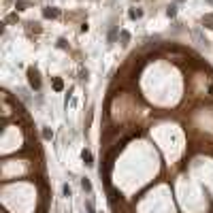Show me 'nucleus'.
I'll list each match as a JSON object with an SVG mask.
<instances>
[{
  "label": "nucleus",
  "instance_id": "f03ea898",
  "mask_svg": "<svg viewBox=\"0 0 213 213\" xmlns=\"http://www.w3.org/2000/svg\"><path fill=\"white\" fill-rule=\"evenodd\" d=\"M43 15H45V17H58V15H60V11H58V9H51V6H47L45 11H43Z\"/></svg>",
  "mask_w": 213,
  "mask_h": 213
},
{
  "label": "nucleus",
  "instance_id": "20e7f679",
  "mask_svg": "<svg viewBox=\"0 0 213 213\" xmlns=\"http://www.w3.org/2000/svg\"><path fill=\"white\" fill-rule=\"evenodd\" d=\"M62 87H64L62 79H53V90H56V92H62Z\"/></svg>",
  "mask_w": 213,
  "mask_h": 213
},
{
  "label": "nucleus",
  "instance_id": "6e6552de",
  "mask_svg": "<svg viewBox=\"0 0 213 213\" xmlns=\"http://www.w3.org/2000/svg\"><path fill=\"white\" fill-rule=\"evenodd\" d=\"M202 24H211L209 28H213V15H205V19H202Z\"/></svg>",
  "mask_w": 213,
  "mask_h": 213
},
{
  "label": "nucleus",
  "instance_id": "7ed1b4c3",
  "mask_svg": "<svg viewBox=\"0 0 213 213\" xmlns=\"http://www.w3.org/2000/svg\"><path fill=\"white\" fill-rule=\"evenodd\" d=\"M81 158H83V162L87 164V166H92L94 162H92V154L90 152H85V149H83V154H81Z\"/></svg>",
  "mask_w": 213,
  "mask_h": 213
},
{
  "label": "nucleus",
  "instance_id": "423d86ee",
  "mask_svg": "<svg viewBox=\"0 0 213 213\" xmlns=\"http://www.w3.org/2000/svg\"><path fill=\"white\" fill-rule=\"evenodd\" d=\"M119 36H122V41H124V43H128V41H130V32L122 30V32H119Z\"/></svg>",
  "mask_w": 213,
  "mask_h": 213
},
{
  "label": "nucleus",
  "instance_id": "39448f33",
  "mask_svg": "<svg viewBox=\"0 0 213 213\" xmlns=\"http://www.w3.org/2000/svg\"><path fill=\"white\" fill-rule=\"evenodd\" d=\"M81 188H83L85 192H90V190H92V183L87 181V179H81Z\"/></svg>",
  "mask_w": 213,
  "mask_h": 213
},
{
  "label": "nucleus",
  "instance_id": "f257e3e1",
  "mask_svg": "<svg viewBox=\"0 0 213 213\" xmlns=\"http://www.w3.org/2000/svg\"><path fill=\"white\" fill-rule=\"evenodd\" d=\"M28 81H30V85L34 87V90H41V79H39V73L34 68L28 70Z\"/></svg>",
  "mask_w": 213,
  "mask_h": 213
},
{
  "label": "nucleus",
  "instance_id": "0eeeda50",
  "mask_svg": "<svg viewBox=\"0 0 213 213\" xmlns=\"http://www.w3.org/2000/svg\"><path fill=\"white\" fill-rule=\"evenodd\" d=\"M141 15H143V13H141V11H134V9H132V11L128 13V17H130V19H137V17H141Z\"/></svg>",
  "mask_w": 213,
  "mask_h": 213
},
{
  "label": "nucleus",
  "instance_id": "9b49d317",
  "mask_svg": "<svg viewBox=\"0 0 213 213\" xmlns=\"http://www.w3.org/2000/svg\"><path fill=\"white\" fill-rule=\"evenodd\" d=\"M85 207H87V213H94V205H92V202H90V200H87V202H85Z\"/></svg>",
  "mask_w": 213,
  "mask_h": 213
},
{
  "label": "nucleus",
  "instance_id": "9d476101",
  "mask_svg": "<svg viewBox=\"0 0 213 213\" xmlns=\"http://www.w3.org/2000/svg\"><path fill=\"white\" fill-rule=\"evenodd\" d=\"M175 13H177V9H175V6H168V11H166V15H168V17H175Z\"/></svg>",
  "mask_w": 213,
  "mask_h": 213
},
{
  "label": "nucleus",
  "instance_id": "1a4fd4ad",
  "mask_svg": "<svg viewBox=\"0 0 213 213\" xmlns=\"http://www.w3.org/2000/svg\"><path fill=\"white\" fill-rule=\"evenodd\" d=\"M43 137H45V139H47V141H49V139H51V137H53V132H51V130H49V128H45V130H43Z\"/></svg>",
  "mask_w": 213,
  "mask_h": 213
},
{
  "label": "nucleus",
  "instance_id": "f8f14e48",
  "mask_svg": "<svg viewBox=\"0 0 213 213\" xmlns=\"http://www.w3.org/2000/svg\"><path fill=\"white\" fill-rule=\"evenodd\" d=\"M62 192H64V196H70V188H68V185H64V188H62Z\"/></svg>",
  "mask_w": 213,
  "mask_h": 213
},
{
  "label": "nucleus",
  "instance_id": "ddd939ff",
  "mask_svg": "<svg viewBox=\"0 0 213 213\" xmlns=\"http://www.w3.org/2000/svg\"><path fill=\"white\" fill-rule=\"evenodd\" d=\"M209 2H213V0H209Z\"/></svg>",
  "mask_w": 213,
  "mask_h": 213
}]
</instances>
